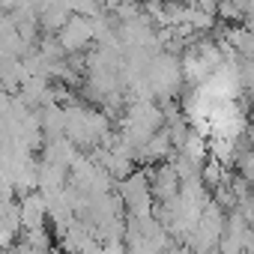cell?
Here are the masks:
<instances>
[{"label": "cell", "mask_w": 254, "mask_h": 254, "mask_svg": "<svg viewBox=\"0 0 254 254\" xmlns=\"http://www.w3.org/2000/svg\"><path fill=\"white\" fill-rule=\"evenodd\" d=\"M239 174H242L248 183H254V150H248V153L239 156Z\"/></svg>", "instance_id": "2"}, {"label": "cell", "mask_w": 254, "mask_h": 254, "mask_svg": "<svg viewBox=\"0 0 254 254\" xmlns=\"http://www.w3.org/2000/svg\"><path fill=\"white\" fill-rule=\"evenodd\" d=\"M96 36V27H93V18H81V15H72L69 24L60 30V45L66 51H78L84 48L90 39Z\"/></svg>", "instance_id": "1"}]
</instances>
